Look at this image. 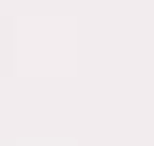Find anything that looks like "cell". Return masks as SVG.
Wrapping results in <instances>:
<instances>
[]
</instances>
